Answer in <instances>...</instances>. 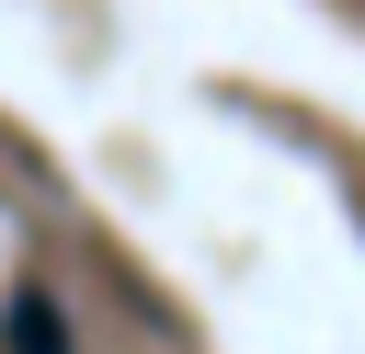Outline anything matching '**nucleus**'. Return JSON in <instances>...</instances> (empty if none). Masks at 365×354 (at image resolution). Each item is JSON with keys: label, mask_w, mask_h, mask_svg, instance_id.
Listing matches in <instances>:
<instances>
[{"label": "nucleus", "mask_w": 365, "mask_h": 354, "mask_svg": "<svg viewBox=\"0 0 365 354\" xmlns=\"http://www.w3.org/2000/svg\"><path fill=\"white\" fill-rule=\"evenodd\" d=\"M11 343H23V354H68V331H57V308H46V297H23V308H11Z\"/></svg>", "instance_id": "obj_1"}]
</instances>
